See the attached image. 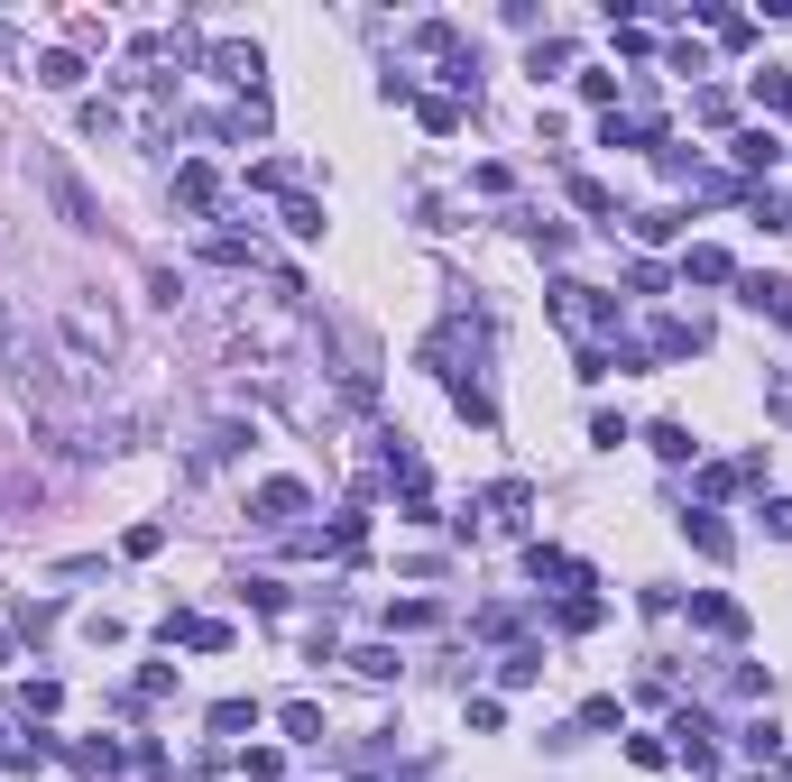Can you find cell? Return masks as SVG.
Returning a JSON list of instances; mask_svg holds the SVG:
<instances>
[]
</instances>
